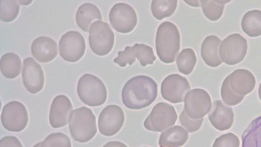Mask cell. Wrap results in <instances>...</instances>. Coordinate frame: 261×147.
Returning a JSON list of instances; mask_svg holds the SVG:
<instances>
[{
	"label": "cell",
	"instance_id": "1",
	"mask_svg": "<svg viewBox=\"0 0 261 147\" xmlns=\"http://www.w3.org/2000/svg\"><path fill=\"white\" fill-rule=\"evenodd\" d=\"M158 95V85L151 78L139 75L124 85L121 92L124 106L130 109L139 110L150 105Z\"/></svg>",
	"mask_w": 261,
	"mask_h": 147
},
{
	"label": "cell",
	"instance_id": "2",
	"mask_svg": "<svg viewBox=\"0 0 261 147\" xmlns=\"http://www.w3.org/2000/svg\"><path fill=\"white\" fill-rule=\"evenodd\" d=\"M180 34L172 22L165 21L158 27L155 37V48L160 60L169 64L175 61L180 50Z\"/></svg>",
	"mask_w": 261,
	"mask_h": 147
},
{
	"label": "cell",
	"instance_id": "3",
	"mask_svg": "<svg viewBox=\"0 0 261 147\" xmlns=\"http://www.w3.org/2000/svg\"><path fill=\"white\" fill-rule=\"evenodd\" d=\"M69 128L75 141L81 143L89 141L97 133L96 116L88 107L75 109L70 114Z\"/></svg>",
	"mask_w": 261,
	"mask_h": 147
},
{
	"label": "cell",
	"instance_id": "4",
	"mask_svg": "<svg viewBox=\"0 0 261 147\" xmlns=\"http://www.w3.org/2000/svg\"><path fill=\"white\" fill-rule=\"evenodd\" d=\"M76 90L81 101L91 107L102 105L107 100V90L105 84L92 74H85L80 78Z\"/></svg>",
	"mask_w": 261,
	"mask_h": 147
},
{
	"label": "cell",
	"instance_id": "5",
	"mask_svg": "<svg viewBox=\"0 0 261 147\" xmlns=\"http://www.w3.org/2000/svg\"><path fill=\"white\" fill-rule=\"evenodd\" d=\"M114 39V34L107 22L98 20L90 26L89 43L96 55L101 56L108 54L113 47Z\"/></svg>",
	"mask_w": 261,
	"mask_h": 147
},
{
	"label": "cell",
	"instance_id": "6",
	"mask_svg": "<svg viewBox=\"0 0 261 147\" xmlns=\"http://www.w3.org/2000/svg\"><path fill=\"white\" fill-rule=\"evenodd\" d=\"M177 119V115L172 105L160 102L153 107L143 125L147 130L161 132L173 126Z\"/></svg>",
	"mask_w": 261,
	"mask_h": 147
},
{
	"label": "cell",
	"instance_id": "7",
	"mask_svg": "<svg viewBox=\"0 0 261 147\" xmlns=\"http://www.w3.org/2000/svg\"><path fill=\"white\" fill-rule=\"evenodd\" d=\"M247 41L242 35L234 33L228 35L221 42L219 54L222 62L228 65L241 62L246 55Z\"/></svg>",
	"mask_w": 261,
	"mask_h": 147
},
{
	"label": "cell",
	"instance_id": "8",
	"mask_svg": "<svg viewBox=\"0 0 261 147\" xmlns=\"http://www.w3.org/2000/svg\"><path fill=\"white\" fill-rule=\"evenodd\" d=\"M1 122L6 130L19 132L23 130L29 122V114L25 106L16 101L6 104L3 108Z\"/></svg>",
	"mask_w": 261,
	"mask_h": 147
},
{
	"label": "cell",
	"instance_id": "9",
	"mask_svg": "<svg viewBox=\"0 0 261 147\" xmlns=\"http://www.w3.org/2000/svg\"><path fill=\"white\" fill-rule=\"evenodd\" d=\"M212 100L208 93L201 88L190 90L184 99V109L187 115L194 119L205 116L211 110Z\"/></svg>",
	"mask_w": 261,
	"mask_h": 147
},
{
	"label": "cell",
	"instance_id": "10",
	"mask_svg": "<svg viewBox=\"0 0 261 147\" xmlns=\"http://www.w3.org/2000/svg\"><path fill=\"white\" fill-rule=\"evenodd\" d=\"M59 54L65 61L76 62L84 56L86 43L83 36L77 31H69L63 34L59 42Z\"/></svg>",
	"mask_w": 261,
	"mask_h": 147
},
{
	"label": "cell",
	"instance_id": "11",
	"mask_svg": "<svg viewBox=\"0 0 261 147\" xmlns=\"http://www.w3.org/2000/svg\"><path fill=\"white\" fill-rule=\"evenodd\" d=\"M109 16L112 27L121 33H130L137 23V16L135 10L124 3L115 4L110 10Z\"/></svg>",
	"mask_w": 261,
	"mask_h": 147
},
{
	"label": "cell",
	"instance_id": "12",
	"mask_svg": "<svg viewBox=\"0 0 261 147\" xmlns=\"http://www.w3.org/2000/svg\"><path fill=\"white\" fill-rule=\"evenodd\" d=\"M136 58L143 67L153 64L156 60L151 47L144 43H135L133 46H126L123 51H119L118 56L114 59V62L120 67H124L127 64L132 65Z\"/></svg>",
	"mask_w": 261,
	"mask_h": 147
},
{
	"label": "cell",
	"instance_id": "13",
	"mask_svg": "<svg viewBox=\"0 0 261 147\" xmlns=\"http://www.w3.org/2000/svg\"><path fill=\"white\" fill-rule=\"evenodd\" d=\"M191 89L188 80L177 74H171L162 81L161 92L166 100L174 104L180 103L184 101L185 96Z\"/></svg>",
	"mask_w": 261,
	"mask_h": 147
},
{
	"label": "cell",
	"instance_id": "14",
	"mask_svg": "<svg viewBox=\"0 0 261 147\" xmlns=\"http://www.w3.org/2000/svg\"><path fill=\"white\" fill-rule=\"evenodd\" d=\"M124 120L122 109L116 105H110L100 112L98 119V128L102 135L112 136L120 130Z\"/></svg>",
	"mask_w": 261,
	"mask_h": 147
},
{
	"label": "cell",
	"instance_id": "15",
	"mask_svg": "<svg viewBox=\"0 0 261 147\" xmlns=\"http://www.w3.org/2000/svg\"><path fill=\"white\" fill-rule=\"evenodd\" d=\"M22 78L26 89L32 94L40 92L44 84V75L41 66L33 58L23 61Z\"/></svg>",
	"mask_w": 261,
	"mask_h": 147
},
{
	"label": "cell",
	"instance_id": "16",
	"mask_svg": "<svg viewBox=\"0 0 261 147\" xmlns=\"http://www.w3.org/2000/svg\"><path fill=\"white\" fill-rule=\"evenodd\" d=\"M72 105L66 95L60 94L53 100L49 110V121L54 128H59L66 125L72 112Z\"/></svg>",
	"mask_w": 261,
	"mask_h": 147
},
{
	"label": "cell",
	"instance_id": "17",
	"mask_svg": "<svg viewBox=\"0 0 261 147\" xmlns=\"http://www.w3.org/2000/svg\"><path fill=\"white\" fill-rule=\"evenodd\" d=\"M208 117L211 125L220 131L229 129L234 120L232 109L226 105L221 100H216L213 102L212 109Z\"/></svg>",
	"mask_w": 261,
	"mask_h": 147
},
{
	"label": "cell",
	"instance_id": "18",
	"mask_svg": "<svg viewBox=\"0 0 261 147\" xmlns=\"http://www.w3.org/2000/svg\"><path fill=\"white\" fill-rule=\"evenodd\" d=\"M31 53L38 61L42 63L48 62L58 55V46L52 38L41 36L36 38L32 43Z\"/></svg>",
	"mask_w": 261,
	"mask_h": 147
},
{
	"label": "cell",
	"instance_id": "19",
	"mask_svg": "<svg viewBox=\"0 0 261 147\" xmlns=\"http://www.w3.org/2000/svg\"><path fill=\"white\" fill-rule=\"evenodd\" d=\"M227 77L231 88L238 94L245 96L254 89L255 77L247 69H236Z\"/></svg>",
	"mask_w": 261,
	"mask_h": 147
},
{
	"label": "cell",
	"instance_id": "20",
	"mask_svg": "<svg viewBox=\"0 0 261 147\" xmlns=\"http://www.w3.org/2000/svg\"><path fill=\"white\" fill-rule=\"evenodd\" d=\"M221 40L215 35L207 36L201 46V56L205 63L210 67H216L222 64L218 54Z\"/></svg>",
	"mask_w": 261,
	"mask_h": 147
},
{
	"label": "cell",
	"instance_id": "21",
	"mask_svg": "<svg viewBox=\"0 0 261 147\" xmlns=\"http://www.w3.org/2000/svg\"><path fill=\"white\" fill-rule=\"evenodd\" d=\"M102 17L98 7L90 3L81 5L77 9L75 14V20L79 27L83 31L88 32L90 26L96 20H101Z\"/></svg>",
	"mask_w": 261,
	"mask_h": 147
},
{
	"label": "cell",
	"instance_id": "22",
	"mask_svg": "<svg viewBox=\"0 0 261 147\" xmlns=\"http://www.w3.org/2000/svg\"><path fill=\"white\" fill-rule=\"evenodd\" d=\"M189 138L188 131L180 126H175L163 132L159 144L161 147H178L183 145Z\"/></svg>",
	"mask_w": 261,
	"mask_h": 147
},
{
	"label": "cell",
	"instance_id": "23",
	"mask_svg": "<svg viewBox=\"0 0 261 147\" xmlns=\"http://www.w3.org/2000/svg\"><path fill=\"white\" fill-rule=\"evenodd\" d=\"M243 31L250 37L261 35V11L253 10L246 12L241 21Z\"/></svg>",
	"mask_w": 261,
	"mask_h": 147
},
{
	"label": "cell",
	"instance_id": "24",
	"mask_svg": "<svg viewBox=\"0 0 261 147\" xmlns=\"http://www.w3.org/2000/svg\"><path fill=\"white\" fill-rule=\"evenodd\" d=\"M21 61L15 53L9 52L3 55L1 58V70L4 77L14 79L18 77L21 70Z\"/></svg>",
	"mask_w": 261,
	"mask_h": 147
},
{
	"label": "cell",
	"instance_id": "25",
	"mask_svg": "<svg viewBox=\"0 0 261 147\" xmlns=\"http://www.w3.org/2000/svg\"><path fill=\"white\" fill-rule=\"evenodd\" d=\"M242 147H261V116L253 120L242 135Z\"/></svg>",
	"mask_w": 261,
	"mask_h": 147
},
{
	"label": "cell",
	"instance_id": "26",
	"mask_svg": "<svg viewBox=\"0 0 261 147\" xmlns=\"http://www.w3.org/2000/svg\"><path fill=\"white\" fill-rule=\"evenodd\" d=\"M177 1H152L151 11L153 16L159 20L170 17L177 7Z\"/></svg>",
	"mask_w": 261,
	"mask_h": 147
},
{
	"label": "cell",
	"instance_id": "27",
	"mask_svg": "<svg viewBox=\"0 0 261 147\" xmlns=\"http://www.w3.org/2000/svg\"><path fill=\"white\" fill-rule=\"evenodd\" d=\"M197 62L194 51L191 48L182 50L176 59V64L180 72L189 75L194 69Z\"/></svg>",
	"mask_w": 261,
	"mask_h": 147
},
{
	"label": "cell",
	"instance_id": "28",
	"mask_svg": "<svg viewBox=\"0 0 261 147\" xmlns=\"http://www.w3.org/2000/svg\"><path fill=\"white\" fill-rule=\"evenodd\" d=\"M205 16L210 20L215 21L222 16L224 5L230 1H200Z\"/></svg>",
	"mask_w": 261,
	"mask_h": 147
},
{
	"label": "cell",
	"instance_id": "29",
	"mask_svg": "<svg viewBox=\"0 0 261 147\" xmlns=\"http://www.w3.org/2000/svg\"><path fill=\"white\" fill-rule=\"evenodd\" d=\"M1 19L5 22L14 20L18 16L20 9L18 1H1Z\"/></svg>",
	"mask_w": 261,
	"mask_h": 147
},
{
	"label": "cell",
	"instance_id": "30",
	"mask_svg": "<svg viewBox=\"0 0 261 147\" xmlns=\"http://www.w3.org/2000/svg\"><path fill=\"white\" fill-rule=\"evenodd\" d=\"M221 96L227 105L235 106L240 103L245 96L238 94L231 88L227 77L223 81L221 87Z\"/></svg>",
	"mask_w": 261,
	"mask_h": 147
},
{
	"label": "cell",
	"instance_id": "31",
	"mask_svg": "<svg viewBox=\"0 0 261 147\" xmlns=\"http://www.w3.org/2000/svg\"><path fill=\"white\" fill-rule=\"evenodd\" d=\"M40 147H71L69 137L61 132L48 135L41 142Z\"/></svg>",
	"mask_w": 261,
	"mask_h": 147
},
{
	"label": "cell",
	"instance_id": "32",
	"mask_svg": "<svg viewBox=\"0 0 261 147\" xmlns=\"http://www.w3.org/2000/svg\"><path fill=\"white\" fill-rule=\"evenodd\" d=\"M240 140L234 133L229 132L217 138L212 147H239Z\"/></svg>",
	"mask_w": 261,
	"mask_h": 147
},
{
	"label": "cell",
	"instance_id": "33",
	"mask_svg": "<svg viewBox=\"0 0 261 147\" xmlns=\"http://www.w3.org/2000/svg\"><path fill=\"white\" fill-rule=\"evenodd\" d=\"M180 124L190 133H193L198 131L201 127L203 118L194 119L189 117L185 111H183L179 116Z\"/></svg>",
	"mask_w": 261,
	"mask_h": 147
},
{
	"label": "cell",
	"instance_id": "34",
	"mask_svg": "<svg viewBox=\"0 0 261 147\" xmlns=\"http://www.w3.org/2000/svg\"><path fill=\"white\" fill-rule=\"evenodd\" d=\"M1 147H23L15 136H7L1 139Z\"/></svg>",
	"mask_w": 261,
	"mask_h": 147
},
{
	"label": "cell",
	"instance_id": "35",
	"mask_svg": "<svg viewBox=\"0 0 261 147\" xmlns=\"http://www.w3.org/2000/svg\"><path fill=\"white\" fill-rule=\"evenodd\" d=\"M103 147H127V146L118 141H111L107 142Z\"/></svg>",
	"mask_w": 261,
	"mask_h": 147
},
{
	"label": "cell",
	"instance_id": "36",
	"mask_svg": "<svg viewBox=\"0 0 261 147\" xmlns=\"http://www.w3.org/2000/svg\"><path fill=\"white\" fill-rule=\"evenodd\" d=\"M185 3H187L188 5L193 6V7H199L200 4L199 3V1H184Z\"/></svg>",
	"mask_w": 261,
	"mask_h": 147
},
{
	"label": "cell",
	"instance_id": "37",
	"mask_svg": "<svg viewBox=\"0 0 261 147\" xmlns=\"http://www.w3.org/2000/svg\"><path fill=\"white\" fill-rule=\"evenodd\" d=\"M19 3L21 4L22 5H29L32 2V1H18Z\"/></svg>",
	"mask_w": 261,
	"mask_h": 147
},
{
	"label": "cell",
	"instance_id": "38",
	"mask_svg": "<svg viewBox=\"0 0 261 147\" xmlns=\"http://www.w3.org/2000/svg\"><path fill=\"white\" fill-rule=\"evenodd\" d=\"M258 93L259 98L261 101V83L259 85Z\"/></svg>",
	"mask_w": 261,
	"mask_h": 147
},
{
	"label": "cell",
	"instance_id": "39",
	"mask_svg": "<svg viewBox=\"0 0 261 147\" xmlns=\"http://www.w3.org/2000/svg\"><path fill=\"white\" fill-rule=\"evenodd\" d=\"M41 142H39L37 144H36L33 147H40Z\"/></svg>",
	"mask_w": 261,
	"mask_h": 147
},
{
	"label": "cell",
	"instance_id": "40",
	"mask_svg": "<svg viewBox=\"0 0 261 147\" xmlns=\"http://www.w3.org/2000/svg\"><path fill=\"white\" fill-rule=\"evenodd\" d=\"M143 147H148V146H143Z\"/></svg>",
	"mask_w": 261,
	"mask_h": 147
},
{
	"label": "cell",
	"instance_id": "41",
	"mask_svg": "<svg viewBox=\"0 0 261 147\" xmlns=\"http://www.w3.org/2000/svg\"></svg>",
	"mask_w": 261,
	"mask_h": 147
}]
</instances>
